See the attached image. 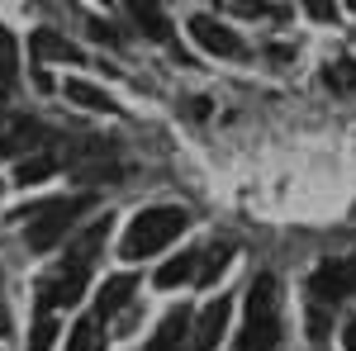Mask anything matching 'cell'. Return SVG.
Here are the masks:
<instances>
[{"mask_svg": "<svg viewBox=\"0 0 356 351\" xmlns=\"http://www.w3.org/2000/svg\"><path fill=\"white\" fill-rule=\"evenodd\" d=\"M280 342V290L275 275H257L247 285V323L238 332V351H275Z\"/></svg>", "mask_w": 356, "mask_h": 351, "instance_id": "1", "label": "cell"}, {"mask_svg": "<svg viewBox=\"0 0 356 351\" xmlns=\"http://www.w3.org/2000/svg\"><path fill=\"white\" fill-rule=\"evenodd\" d=\"M186 223L191 214L186 209H176V204H157V209H143V214L129 223V233H124V261H143V256H152V252H162L166 243H176L181 233H186Z\"/></svg>", "mask_w": 356, "mask_h": 351, "instance_id": "2", "label": "cell"}, {"mask_svg": "<svg viewBox=\"0 0 356 351\" xmlns=\"http://www.w3.org/2000/svg\"><path fill=\"white\" fill-rule=\"evenodd\" d=\"M90 204H95L90 195H72V199H48V204H38V209L15 214V218H29V228H24L29 252H53V247L72 233V223H76Z\"/></svg>", "mask_w": 356, "mask_h": 351, "instance_id": "3", "label": "cell"}, {"mask_svg": "<svg viewBox=\"0 0 356 351\" xmlns=\"http://www.w3.org/2000/svg\"><path fill=\"white\" fill-rule=\"evenodd\" d=\"M86 275H90V266H81V261H62V266L38 285V309H43V313L72 309V304L86 295Z\"/></svg>", "mask_w": 356, "mask_h": 351, "instance_id": "4", "label": "cell"}, {"mask_svg": "<svg viewBox=\"0 0 356 351\" xmlns=\"http://www.w3.org/2000/svg\"><path fill=\"white\" fill-rule=\"evenodd\" d=\"M191 38L204 48V53H214V57H243L247 53L243 38H238L228 24H219L214 15H195L191 19Z\"/></svg>", "mask_w": 356, "mask_h": 351, "instance_id": "5", "label": "cell"}, {"mask_svg": "<svg viewBox=\"0 0 356 351\" xmlns=\"http://www.w3.org/2000/svg\"><path fill=\"white\" fill-rule=\"evenodd\" d=\"M228 318H233V299L228 295H219L214 304H204L200 318H195V351H214L219 347V337L228 332Z\"/></svg>", "mask_w": 356, "mask_h": 351, "instance_id": "6", "label": "cell"}, {"mask_svg": "<svg viewBox=\"0 0 356 351\" xmlns=\"http://www.w3.org/2000/svg\"><path fill=\"white\" fill-rule=\"evenodd\" d=\"M309 290H314L318 304H337V299H347L352 290H347V270H342V261H323V266L314 270Z\"/></svg>", "mask_w": 356, "mask_h": 351, "instance_id": "7", "label": "cell"}, {"mask_svg": "<svg viewBox=\"0 0 356 351\" xmlns=\"http://www.w3.org/2000/svg\"><path fill=\"white\" fill-rule=\"evenodd\" d=\"M29 48H33V57H43V62H81V48L72 38H62L57 28H38L29 38Z\"/></svg>", "mask_w": 356, "mask_h": 351, "instance_id": "8", "label": "cell"}, {"mask_svg": "<svg viewBox=\"0 0 356 351\" xmlns=\"http://www.w3.org/2000/svg\"><path fill=\"white\" fill-rule=\"evenodd\" d=\"M134 275H114V280H105V290H100V299H95V318L100 323H110L119 309H129V299H134Z\"/></svg>", "mask_w": 356, "mask_h": 351, "instance_id": "9", "label": "cell"}, {"mask_svg": "<svg viewBox=\"0 0 356 351\" xmlns=\"http://www.w3.org/2000/svg\"><path fill=\"white\" fill-rule=\"evenodd\" d=\"M129 5V15H134V24L147 33V38H157V43H166L171 38V19L162 15V5L157 0H124Z\"/></svg>", "mask_w": 356, "mask_h": 351, "instance_id": "10", "label": "cell"}, {"mask_svg": "<svg viewBox=\"0 0 356 351\" xmlns=\"http://www.w3.org/2000/svg\"><path fill=\"white\" fill-rule=\"evenodd\" d=\"M105 238H110V218H95V223L86 228L81 238H76V247H72L67 256H72V261H81V266H95V256H100Z\"/></svg>", "mask_w": 356, "mask_h": 351, "instance_id": "11", "label": "cell"}, {"mask_svg": "<svg viewBox=\"0 0 356 351\" xmlns=\"http://www.w3.org/2000/svg\"><path fill=\"white\" fill-rule=\"evenodd\" d=\"M195 270H200V252H181V256H171V261L157 270V285H162V290H176V285L195 280Z\"/></svg>", "mask_w": 356, "mask_h": 351, "instance_id": "12", "label": "cell"}, {"mask_svg": "<svg viewBox=\"0 0 356 351\" xmlns=\"http://www.w3.org/2000/svg\"><path fill=\"white\" fill-rule=\"evenodd\" d=\"M186 327H191V313L186 309H171L162 318V332H157V342L147 351H181V337H186Z\"/></svg>", "mask_w": 356, "mask_h": 351, "instance_id": "13", "label": "cell"}, {"mask_svg": "<svg viewBox=\"0 0 356 351\" xmlns=\"http://www.w3.org/2000/svg\"><path fill=\"white\" fill-rule=\"evenodd\" d=\"M100 318L90 313V318H81V323L67 332V351H105V332H100Z\"/></svg>", "mask_w": 356, "mask_h": 351, "instance_id": "14", "label": "cell"}, {"mask_svg": "<svg viewBox=\"0 0 356 351\" xmlns=\"http://www.w3.org/2000/svg\"><path fill=\"white\" fill-rule=\"evenodd\" d=\"M19 81V38L10 28H0V90Z\"/></svg>", "mask_w": 356, "mask_h": 351, "instance_id": "15", "label": "cell"}, {"mask_svg": "<svg viewBox=\"0 0 356 351\" xmlns=\"http://www.w3.org/2000/svg\"><path fill=\"white\" fill-rule=\"evenodd\" d=\"M53 171H57V157H48V152L24 157V162L15 166V186H38V181H48Z\"/></svg>", "mask_w": 356, "mask_h": 351, "instance_id": "16", "label": "cell"}, {"mask_svg": "<svg viewBox=\"0 0 356 351\" xmlns=\"http://www.w3.org/2000/svg\"><path fill=\"white\" fill-rule=\"evenodd\" d=\"M67 100H72V105H86V109H105V114L114 109V100L90 81H67Z\"/></svg>", "mask_w": 356, "mask_h": 351, "instance_id": "17", "label": "cell"}, {"mask_svg": "<svg viewBox=\"0 0 356 351\" xmlns=\"http://www.w3.org/2000/svg\"><path fill=\"white\" fill-rule=\"evenodd\" d=\"M200 256H204V266L195 270V280H200V285H214L219 270L233 261V247H209V252H200Z\"/></svg>", "mask_w": 356, "mask_h": 351, "instance_id": "18", "label": "cell"}, {"mask_svg": "<svg viewBox=\"0 0 356 351\" xmlns=\"http://www.w3.org/2000/svg\"><path fill=\"white\" fill-rule=\"evenodd\" d=\"M323 81L332 85V90H356V62L352 57H337V62H328V72H323Z\"/></svg>", "mask_w": 356, "mask_h": 351, "instance_id": "19", "label": "cell"}, {"mask_svg": "<svg viewBox=\"0 0 356 351\" xmlns=\"http://www.w3.org/2000/svg\"><path fill=\"white\" fill-rule=\"evenodd\" d=\"M57 332H62V327H57V318H53V313H43V318L33 323V337H29V351H48V347L57 342Z\"/></svg>", "mask_w": 356, "mask_h": 351, "instance_id": "20", "label": "cell"}, {"mask_svg": "<svg viewBox=\"0 0 356 351\" xmlns=\"http://www.w3.org/2000/svg\"><path fill=\"white\" fill-rule=\"evenodd\" d=\"M214 5L228 10V15H243V19H261V15H271L266 0H214Z\"/></svg>", "mask_w": 356, "mask_h": 351, "instance_id": "21", "label": "cell"}, {"mask_svg": "<svg viewBox=\"0 0 356 351\" xmlns=\"http://www.w3.org/2000/svg\"><path fill=\"white\" fill-rule=\"evenodd\" d=\"M304 10H309V19H318V24H332V19H337V0H304Z\"/></svg>", "mask_w": 356, "mask_h": 351, "instance_id": "22", "label": "cell"}, {"mask_svg": "<svg viewBox=\"0 0 356 351\" xmlns=\"http://www.w3.org/2000/svg\"><path fill=\"white\" fill-rule=\"evenodd\" d=\"M309 337H314V342L328 337V313H323V309H309Z\"/></svg>", "mask_w": 356, "mask_h": 351, "instance_id": "23", "label": "cell"}, {"mask_svg": "<svg viewBox=\"0 0 356 351\" xmlns=\"http://www.w3.org/2000/svg\"><path fill=\"white\" fill-rule=\"evenodd\" d=\"M342 347L356 351V318H347V327H342Z\"/></svg>", "mask_w": 356, "mask_h": 351, "instance_id": "24", "label": "cell"}, {"mask_svg": "<svg viewBox=\"0 0 356 351\" xmlns=\"http://www.w3.org/2000/svg\"><path fill=\"white\" fill-rule=\"evenodd\" d=\"M342 270H347V290L356 295V256H347V261H342Z\"/></svg>", "mask_w": 356, "mask_h": 351, "instance_id": "25", "label": "cell"}, {"mask_svg": "<svg viewBox=\"0 0 356 351\" xmlns=\"http://www.w3.org/2000/svg\"><path fill=\"white\" fill-rule=\"evenodd\" d=\"M0 332H5V309H0Z\"/></svg>", "mask_w": 356, "mask_h": 351, "instance_id": "26", "label": "cell"}, {"mask_svg": "<svg viewBox=\"0 0 356 351\" xmlns=\"http://www.w3.org/2000/svg\"><path fill=\"white\" fill-rule=\"evenodd\" d=\"M347 10H356V0H347Z\"/></svg>", "mask_w": 356, "mask_h": 351, "instance_id": "27", "label": "cell"}]
</instances>
